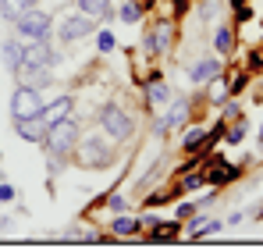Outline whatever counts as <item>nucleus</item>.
Wrapping results in <instances>:
<instances>
[{"label": "nucleus", "instance_id": "obj_24", "mask_svg": "<svg viewBox=\"0 0 263 249\" xmlns=\"http://www.w3.org/2000/svg\"><path fill=\"white\" fill-rule=\"evenodd\" d=\"M224 135H228V139H224L228 146H238V143L246 139V118H238V124H231V128H228Z\"/></svg>", "mask_w": 263, "mask_h": 249}, {"label": "nucleus", "instance_id": "obj_31", "mask_svg": "<svg viewBox=\"0 0 263 249\" xmlns=\"http://www.w3.org/2000/svg\"><path fill=\"white\" fill-rule=\"evenodd\" d=\"M171 196H164V192H153V196H146V207H160V203H167Z\"/></svg>", "mask_w": 263, "mask_h": 249}, {"label": "nucleus", "instance_id": "obj_35", "mask_svg": "<svg viewBox=\"0 0 263 249\" xmlns=\"http://www.w3.org/2000/svg\"><path fill=\"white\" fill-rule=\"evenodd\" d=\"M0 161H4V153H0Z\"/></svg>", "mask_w": 263, "mask_h": 249}, {"label": "nucleus", "instance_id": "obj_9", "mask_svg": "<svg viewBox=\"0 0 263 249\" xmlns=\"http://www.w3.org/2000/svg\"><path fill=\"white\" fill-rule=\"evenodd\" d=\"M189 114H192V100H175V107L153 124V132L157 135H167V132H175V128H181V124L189 121Z\"/></svg>", "mask_w": 263, "mask_h": 249}, {"label": "nucleus", "instance_id": "obj_8", "mask_svg": "<svg viewBox=\"0 0 263 249\" xmlns=\"http://www.w3.org/2000/svg\"><path fill=\"white\" fill-rule=\"evenodd\" d=\"M53 64H57V54H53L50 40H29L22 68H53Z\"/></svg>", "mask_w": 263, "mask_h": 249}, {"label": "nucleus", "instance_id": "obj_5", "mask_svg": "<svg viewBox=\"0 0 263 249\" xmlns=\"http://www.w3.org/2000/svg\"><path fill=\"white\" fill-rule=\"evenodd\" d=\"M96 32V22L89 18V14H64V22L57 25V36L64 43H75V40H86V36H92Z\"/></svg>", "mask_w": 263, "mask_h": 249}, {"label": "nucleus", "instance_id": "obj_26", "mask_svg": "<svg viewBox=\"0 0 263 249\" xmlns=\"http://www.w3.org/2000/svg\"><path fill=\"white\" fill-rule=\"evenodd\" d=\"M235 118H246L242 107H238L235 100H224V121H235Z\"/></svg>", "mask_w": 263, "mask_h": 249}, {"label": "nucleus", "instance_id": "obj_11", "mask_svg": "<svg viewBox=\"0 0 263 249\" xmlns=\"http://www.w3.org/2000/svg\"><path fill=\"white\" fill-rule=\"evenodd\" d=\"M0 54H4V64L18 75V72H22V64H25V46H22V40L7 36V40L0 43Z\"/></svg>", "mask_w": 263, "mask_h": 249}, {"label": "nucleus", "instance_id": "obj_32", "mask_svg": "<svg viewBox=\"0 0 263 249\" xmlns=\"http://www.w3.org/2000/svg\"><path fill=\"white\" fill-rule=\"evenodd\" d=\"M25 7H40V0H25Z\"/></svg>", "mask_w": 263, "mask_h": 249}, {"label": "nucleus", "instance_id": "obj_12", "mask_svg": "<svg viewBox=\"0 0 263 249\" xmlns=\"http://www.w3.org/2000/svg\"><path fill=\"white\" fill-rule=\"evenodd\" d=\"M18 128V135L25 139V143H46V132H50V124L43 118H25V121H14Z\"/></svg>", "mask_w": 263, "mask_h": 249}, {"label": "nucleus", "instance_id": "obj_34", "mask_svg": "<svg viewBox=\"0 0 263 249\" xmlns=\"http://www.w3.org/2000/svg\"><path fill=\"white\" fill-rule=\"evenodd\" d=\"M260 96H263V85H260Z\"/></svg>", "mask_w": 263, "mask_h": 249}, {"label": "nucleus", "instance_id": "obj_3", "mask_svg": "<svg viewBox=\"0 0 263 249\" xmlns=\"http://www.w3.org/2000/svg\"><path fill=\"white\" fill-rule=\"evenodd\" d=\"M14 32L22 36V40H50V32H53V18L40 11V7H29L22 18H14Z\"/></svg>", "mask_w": 263, "mask_h": 249}, {"label": "nucleus", "instance_id": "obj_22", "mask_svg": "<svg viewBox=\"0 0 263 249\" xmlns=\"http://www.w3.org/2000/svg\"><path fill=\"white\" fill-rule=\"evenodd\" d=\"M214 46H217V54H235V32L228 25H220L217 36H214Z\"/></svg>", "mask_w": 263, "mask_h": 249}, {"label": "nucleus", "instance_id": "obj_4", "mask_svg": "<svg viewBox=\"0 0 263 249\" xmlns=\"http://www.w3.org/2000/svg\"><path fill=\"white\" fill-rule=\"evenodd\" d=\"M100 128H103L114 143H125V139H132V132H135V121L128 118V111H125V107L107 103V107L100 111Z\"/></svg>", "mask_w": 263, "mask_h": 249}, {"label": "nucleus", "instance_id": "obj_19", "mask_svg": "<svg viewBox=\"0 0 263 249\" xmlns=\"http://www.w3.org/2000/svg\"><path fill=\"white\" fill-rule=\"evenodd\" d=\"M199 150H206V132L203 128H189L181 135V153H199Z\"/></svg>", "mask_w": 263, "mask_h": 249}, {"label": "nucleus", "instance_id": "obj_27", "mask_svg": "<svg viewBox=\"0 0 263 249\" xmlns=\"http://www.w3.org/2000/svg\"><path fill=\"white\" fill-rule=\"evenodd\" d=\"M196 210H199V203H178V221H189Z\"/></svg>", "mask_w": 263, "mask_h": 249}, {"label": "nucleus", "instance_id": "obj_7", "mask_svg": "<svg viewBox=\"0 0 263 249\" xmlns=\"http://www.w3.org/2000/svg\"><path fill=\"white\" fill-rule=\"evenodd\" d=\"M75 150H79V161H82L86 167H107L110 161H114V153H110L100 139H79Z\"/></svg>", "mask_w": 263, "mask_h": 249}, {"label": "nucleus", "instance_id": "obj_17", "mask_svg": "<svg viewBox=\"0 0 263 249\" xmlns=\"http://www.w3.org/2000/svg\"><path fill=\"white\" fill-rule=\"evenodd\" d=\"M178 235H181V221H160L157 228L146 232L149 242H171V239H178Z\"/></svg>", "mask_w": 263, "mask_h": 249}, {"label": "nucleus", "instance_id": "obj_14", "mask_svg": "<svg viewBox=\"0 0 263 249\" xmlns=\"http://www.w3.org/2000/svg\"><path fill=\"white\" fill-rule=\"evenodd\" d=\"M139 232H142V221H135L128 214H118V217L110 221V235H114V239H135Z\"/></svg>", "mask_w": 263, "mask_h": 249}, {"label": "nucleus", "instance_id": "obj_2", "mask_svg": "<svg viewBox=\"0 0 263 249\" xmlns=\"http://www.w3.org/2000/svg\"><path fill=\"white\" fill-rule=\"evenodd\" d=\"M43 114V96L32 85H18L11 93V121H25V118H40Z\"/></svg>", "mask_w": 263, "mask_h": 249}, {"label": "nucleus", "instance_id": "obj_15", "mask_svg": "<svg viewBox=\"0 0 263 249\" xmlns=\"http://www.w3.org/2000/svg\"><path fill=\"white\" fill-rule=\"evenodd\" d=\"M71 107H75V100H71V96H57L53 103H43V114H40V118H43L46 124H53V121H61V118H68V114H71Z\"/></svg>", "mask_w": 263, "mask_h": 249}, {"label": "nucleus", "instance_id": "obj_21", "mask_svg": "<svg viewBox=\"0 0 263 249\" xmlns=\"http://www.w3.org/2000/svg\"><path fill=\"white\" fill-rule=\"evenodd\" d=\"M142 14H146V11L139 7V0H125V4L118 7V18H121L125 25H139V22H142Z\"/></svg>", "mask_w": 263, "mask_h": 249}, {"label": "nucleus", "instance_id": "obj_29", "mask_svg": "<svg viewBox=\"0 0 263 249\" xmlns=\"http://www.w3.org/2000/svg\"><path fill=\"white\" fill-rule=\"evenodd\" d=\"M249 72H263V54H260V50L249 54Z\"/></svg>", "mask_w": 263, "mask_h": 249}, {"label": "nucleus", "instance_id": "obj_16", "mask_svg": "<svg viewBox=\"0 0 263 249\" xmlns=\"http://www.w3.org/2000/svg\"><path fill=\"white\" fill-rule=\"evenodd\" d=\"M79 11H82V14H89L92 22H110V18H114L110 0H79Z\"/></svg>", "mask_w": 263, "mask_h": 249}, {"label": "nucleus", "instance_id": "obj_20", "mask_svg": "<svg viewBox=\"0 0 263 249\" xmlns=\"http://www.w3.org/2000/svg\"><path fill=\"white\" fill-rule=\"evenodd\" d=\"M146 100H149V103H167V100H171V85L160 82V75H149V89H146Z\"/></svg>", "mask_w": 263, "mask_h": 249}, {"label": "nucleus", "instance_id": "obj_1", "mask_svg": "<svg viewBox=\"0 0 263 249\" xmlns=\"http://www.w3.org/2000/svg\"><path fill=\"white\" fill-rule=\"evenodd\" d=\"M79 121L68 114V118H61V121L50 124V132H46V150H50V157L53 161H68L71 153H75V146H79Z\"/></svg>", "mask_w": 263, "mask_h": 249}, {"label": "nucleus", "instance_id": "obj_25", "mask_svg": "<svg viewBox=\"0 0 263 249\" xmlns=\"http://www.w3.org/2000/svg\"><path fill=\"white\" fill-rule=\"evenodd\" d=\"M96 46H100V54H110V50L118 46V40H114V32H100V36H96Z\"/></svg>", "mask_w": 263, "mask_h": 249}, {"label": "nucleus", "instance_id": "obj_33", "mask_svg": "<svg viewBox=\"0 0 263 249\" xmlns=\"http://www.w3.org/2000/svg\"><path fill=\"white\" fill-rule=\"evenodd\" d=\"M260 143H263V124H260Z\"/></svg>", "mask_w": 263, "mask_h": 249}, {"label": "nucleus", "instance_id": "obj_28", "mask_svg": "<svg viewBox=\"0 0 263 249\" xmlns=\"http://www.w3.org/2000/svg\"><path fill=\"white\" fill-rule=\"evenodd\" d=\"M14 196H18V189H14V185H7V182H0V203H11Z\"/></svg>", "mask_w": 263, "mask_h": 249}, {"label": "nucleus", "instance_id": "obj_30", "mask_svg": "<svg viewBox=\"0 0 263 249\" xmlns=\"http://www.w3.org/2000/svg\"><path fill=\"white\" fill-rule=\"evenodd\" d=\"M107 207L114 210V214H125V207H128V203H125L121 196H110V200H107Z\"/></svg>", "mask_w": 263, "mask_h": 249}, {"label": "nucleus", "instance_id": "obj_6", "mask_svg": "<svg viewBox=\"0 0 263 249\" xmlns=\"http://www.w3.org/2000/svg\"><path fill=\"white\" fill-rule=\"evenodd\" d=\"M175 22H157L149 32H146V40H142V54L146 57H157V54H164L171 40H175V29H171Z\"/></svg>", "mask_w": 263, "mask_h": 249}, {"label": "nucleus", "instance_id": "obj_13", "mask_svg": "<svg viewBox=\"0 0 263 249\" xmlns=\"http://www.w3.org/2000/svg\"><path fill=\"white\" fill-rule=\"evenodd\" d=\"M242 174V167L228 164V161H217V164L206 171V185H228V182H235Z\"/></svg>", "mask_w": 263, "mask_h": 249}, {"label": "nucleus", "instance_id": "obj_10", "mask_svg": "<svg viewBox=\"0 0 263 249\" xmlns=\"http://www.w3.org/2000/svg\"><path fill=\"white\" fill-rule=\"evenodd\" d=\"M189 79H192L196 85H206V82H214V79H220V61H217V57H210V54H206L203 61H196V64H192V72H189Z\"/></svg>", "mask_w": 263, "mask_h": 249}, {"label": "nucleus", "instance_id": "obj_23", "mask_svg": "<svg viewBox=\"0 0 263 249\" xmlns=\"http://www.w3.org/2000/svg\"><path fill=\"white\" fill-rule=\"evenodd\" d=\"M29 7H25V0H0V14L7 18V22H14V18H22Z\"/></svg>", "mask_w": 263, "mask_h": 249}, {"label": "nucleus", "instance_id": "obj_18", "mask_svg": "<svg viewBox=\"0 0 263 249\" xmlns=\"http://www.w3.org/2000/svg\"><path fill=\"white\" fill-rule=\"evenodd\" d=\"M18 79H22L25 85H32V89H43V85L53 82L50 68H22V72H18Z\"/></svg>", "mask_w": 263, "mask_h": 249}]
</instances>
